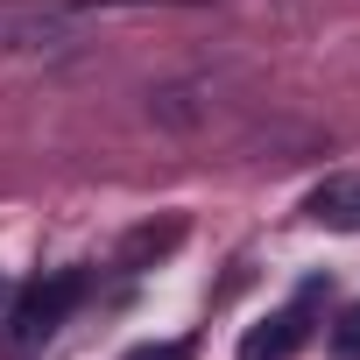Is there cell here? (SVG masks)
Listing matches in <instances>:
<instances>
[{
  "label": "cell",
  "mask_w": 360,
  "mask_h": 360,
  "mask_svg": "<svg viewBox=\"0 0 360 360\" xmlns=\"http://www.w3.org/2000/svg\"><path fill=\"white\" fill-rule=\"evenodd\" d=\"M85 43L78 8H50V0H0V57H64Z\"/></svg>",
  "instance_id": "cell-1"
},
{
  "label": "cell",
  "mask_w": 360,
  "mask_h": 360,
  "mask_svg": "<svg viewBox=\"0 0 360 360\" xmlns=\"http://www.w3.org/2000/svg\"><path fill=\"white\" fill-rule=\"evenodd\" d=\"M78 297H85V269H57L50 283H36V290H22V304H15V346L29 353V346H43L71 311H78Z\"/></svg>",
  "instance_id": "cell-2"
},
{
  "label": "cell",
  "mask_w": 360,
  "mask_h": 360,
  "mask_svg": "<svg viewBox=\"0 0 360 360\" xmlns=\"http://www.w3.org/2000/svg\"><path fill=\"white\" fill-rule=\"evenodd\" d=\"M304 219L325 233H360V169H332L304 191Z\"/></svg>",
  "instance_id": "cell-3"
},
{
  "label": "cell",
  "mask_w": 360,
  "mask_h": 360,
  "mask_svg": "<svg viewBox=\"0 0 360 360\" xmlns=\"http://www.w3.org/2000/svg\"><path fill=\"white\" fill-rule=\"evenodd\" d=\"M304 304H290V311H276V318H262L248 339H240V360H290L297 346H304Z\"/></svg>",
  "instance_id": "cell-4"
},
{
  "label": "cell",
  "mask_w": 360,
  "mask_h": 360,
  "mask_svg": "<svg viewBox=\"0 0 360 360\" xmlns=\"http://www.w3.org/2000/svg\"><path fill=\"white\" fill-rule=\"evenodd\" d=\"M176 240H184V219H162V226L148 219V226H134V233L120 240V269H148V262H162Z\"/></svg>",
  "instance_id": "cell-5"
},
{
  "label": "cell",
  "mask_w": 360,
  "mask_h": 360,
  "mask_svg": "<svg viewBox=\"0 0 360 360\" xmlns=\"http://www.w3.org/2000/svg\"><path fill=\"white\" fill-rule=\"evenodd\" d=\"M120 360H191V339H155V346H134Z\"/></svg>",
  "instance_id": "cell-6"
},
{
  "label": "cell",
  "mask_w": 360,
  "mask_h": 360,
  "mask_svg": "<svg viewBox=\"0 0 360 360\" xmlns=\"http://www.w3.org/2000/svg\"><path fill=\"white\" fill-rule=\"evenodd\" d=\"M332 339H339V353H360V304L339 318V332H332Z\"/></svg>",
  "instance_id": "cell-7"
},
{
  "label": "cell",
  "mask_w": 360,
  "mask_h": 360,
  "mask_svg": "<svg viewBox=\"0 0 360 360\" xmlns=\"http://www.w3.org/2000/svg\"><path fill=\"white\" fill-rule=\"evenodd\" d=\"M0 297H8V283H0Z\"/></svg>",
  "instance_id": "cell-8"
}]
</instances>
